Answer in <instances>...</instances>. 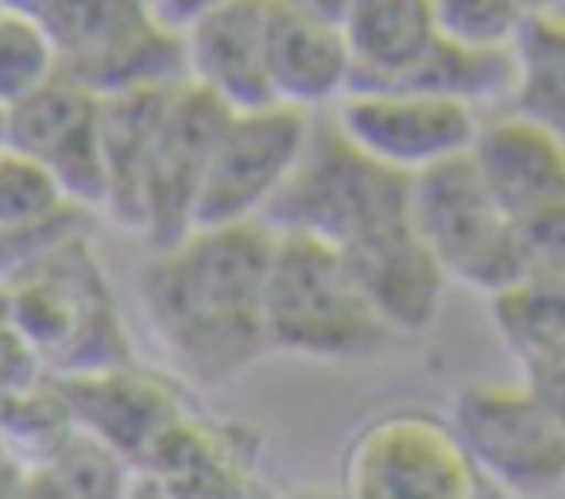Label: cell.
I'll list each match as a JSON object with an SVG mask.
<instances>
[{"instance_id":"6da1fadb","label":"cell","mask_w":565,"mask_h":499,"mask_svg":"<svg viewBox=\"0 0 565 499\" xmlns=\"http://www.w3.org/2000/svg\"><path fill=\"white\" fill-rule=\"evenodd\" d=\"M275 233L264 221L190 229L140 267L136 298L171 368L190 383H233L267 357L264 283Z\"/></svg>"},{"instance_id":"7a4b0ae2","label":"cell","mask_w":565,"mask_h":499,"mask_svg":"<svg viewBox=\"0 0 565 499\" xmlns=\"http://www.w3.org/2000/svg\"><path fill=\"white\" fill-rule=\"evenodd\" d=\"M264 329L271 352L322 364L372 357L392 341L364 302L345 252L307 236H275L264 283Z\"/></svg>"},{"instance_id":"3957f363","label":"cell","mask_w":565,"mask_h":499,"mask_svg":"<svg viewBox=\"0 0 565 499\" xmlns=\"http://www.w3.org/2000/svg\"><path fill=\"white\" fill-rule=\"evenodd\" d=\"M407 221L411 179L372 163L330 125V117H318L307 156L264 213V225L275 236H307L338 252L361 248Z\"/></svg>"},{"instance_id":"277c9868","label":"cell","mask_w":565,"mask_h":499,"mask_svg":"<svg viewBox=\"0 0 565 499\" xmlns=\"http://www.w3.org/2000/svg\"><path fill=\"white\" fill-rule=\"evenodd\" d=\"M4 290L20 333L40 352L51 375H86L132 360L117 298L89 248V236L71 241Z\"/></svg>"},{"instance_id":"5b68a950","label":"cell","mask_w":565,"mask_h":499,"mask_svg":"<svg viewBox=\"0 0 565 499\" xmlns=\"http://www.w3.org/2000/svg\"><path fill=\"white\" fill-rule=\"evenodd\" d=\"M43 24L63 74L97 102L186 86L182 32L156 17L151 0H55Z\"/></svg>"},{"instance_id":"8992f818","label":"cell","mask_w":565,"mask_h":499,"mask_svg":"<svg viewBox=\"0 0 565 499\" xmlns=\"http://www.w3.org/2000/svg\"><path fill=\"white\" fill-rule=\"evenodd\" d=\"M338 491L345 499H480L484 480L449 418L395 406L349 437Z\"/></svg>"},{"instance_id":"52a82bcc","label":"cell","mask_w":565,"mask_h":499,"mask_svg":"<svg viewBox=\"0 0 565 499\" xmlns=\"http://www.w3.org/2000/svg\"><path fill=\"white\" fill-rule=\"evenodd\" d=\"M484 488L511 499H550L565 488V429L523 380L465 383L449 406Z\"/></svg>"},{"instance_id":"ba28073f","label":"cell","mask_w":565,"mask_h":499,"mask_svg":"<svg viewBox=\"0 0 565 499\" xmlns=\"http://www.w3.org/2000/svg\"><path fill=\"white\" fill-rule=\"evenodd\" d=\"M411 229L434 252L449 283L484 298L526 275L515 221L488 198L469 156L411 179Z\"/></svg>"},{"instance_id":"9c48e42d","label":"cell","mask_w":565,"mask_h":499,"mask_svg":"<svg viewBox=\"0 0 565 499\" xmlns=\"http://www.w3.org/2000/svg\"><path fill=\"white\" fill-rule=\"evenodd\" d=\"M318 117L267 105L228 113L213 140L194 202V229H228L264 221L271 202L291 182L315 136Z\"/></svg>"},{"instance_id":"30bf717a","label":"cell","mask_w":565,"mask_h":499,"mask_svg":"<svg viewBox=\"0 0 565 499\" xmlns=\"http://www.w3.org/2000/svg\"><path fill=\"white\" fill-rule=\"evenodd\" d=\"M330 125L356 151L403 179L465 159L477 140L480 117L454 102L411 86L349 89L345 102L330 113Z\"/></svg>"},{"instance_id":"8fae6325","label":"cell","mask_w":565,"mask_h":499,"mask_svg":"<svg viewBox=\"0 0 565 499\" xmlns=\"http://www.w3.org/2000/svg\"><path fill=\"white\" fill-rule=\"evenodd\" d=\"M12 156L43 167L66 205L105 213V151H102V102L78 82L58 74L51 86L9 109Z\"/></svg>"},{"instance_id":"7c38bea8","label":"cell","mask_w":565,"mask_h":499,"mask_svg":"<svg viewBox=\"0 0 565 499\" xmlns=\"http://www.w3.org/2000/svg\"><path fill=\"white\" fill-rule=\"evenodd\" d=\"M82 434L97 437L140 473L163 434L194 411L182 380L140 364H117L86 375H58Z\"/></svg>"},{"instance_id":"4fadbf2b","label":"cell","mask_w":565,"mask_h":499,"mask_svg":"<svg viewBox=\"0 0 565 499\" xmlns=\"http://www.w3.org/2000/svg\"><path fill=\"white\" fill-rule=\"evenodd\" d=\"M225 117L228 109L194 86H179L167 97L140 210V236L151 244V252L182 241L194 229L198 187Z\"/></svg>"},{"instance_id":"5bb4252c","label":"cell","mask_w":565,"mask_h":499,"mask_svg":"<svg viewBox=\"0 0 565 499\" xmlns=\"http://www.w3.org/2000/svg\"><path fill=\"white\" fill-rule=\"evenodd\" d=\"M271 0H233L182 28L186 43V86L228 113L267 109L271 102Z\"/></svg>"},{"instance_id":"9a60e30c","label":"cell","mask_w":565,"mask_h":499,"mask_svg":"<svg viewBox=\"0 0 565 499\" xmlns=\"http://www.w3.org/2000/svg\"><path fill=\"white\" fill-rule=\"evenodd\" d=\"M469 163L508 221H526L565 194V140L515 109L480 117Z\"/></svg>"},{"instance_id":"2e32d148","label":"cell","mask_w":565,"mask_h":499,"mask_svg":"<svg viewBox=\"0 0 565 499\" xmlns=\"http://www.w3.org/2000/svg\"><path fill=\"white\" fill-rule=\"evenodd\" d=\"M345 259L353 267L364 302L372 306L392 341L395 337H423L438 321L449 287H454L434 252L418 241L411 221L345 252Z\"/></svg>"},{"instance_id":"e0dca14e","label":"cell","mask_w":565,"mask_h":499,"mask_svg":"<svg viewBox=\"0 0 565 499\" xmlns=\"http://www.w3.org/2000/svg\"><path fill=\"white\" fill-rule=\"evenodd\" d=\"M259 453L256 426L190 411L167 429L140 473H151L182 499H225L259 476Z\"/></svg>"},{"instance_id":"ac0fdd59","label":"cell","mask_w":565,"mask_h":499,"mask_svg":"<svg viewBox=\"0 0 565 499\" xmlns=\"http://www.w3.org/2000/svg\"><path fill=\"white\" fill-rule=\"evenodd\" d=\"M438 35L430 0H353L341 20L353 89L403 86L430 55Z\"/></svg>"},{"instance_id":"d6986e66","label":"cell","mask_w":565,"mask_h":499,"mask_svg":"<svg viewBox=\"0 0 565 499\" xmlns=\"http://www.w3.org/2000/svg\"><path fill=\"white\" fill-rule=\"evenodd\" d=\"M267 74H271V102L307 117H330L353 89V63L341 28L287 17L279 9L271 24Z\"/></svg>"},{"instance_id":"ffe728a7","label":"cell","mask_w":565,"mask_h":499,"mask_svg":"<svg viewBox=\"0 0 565 499\" xmlns=\"http://www.w3.org/2000/svg\"><path fill=\"white\" fill-rule=\"evenodd\" d=\"M515 47H484V43H461L438 35L430 55L403 86L454 102L480 117L484 109H508L515 97Z\"/></svg>"},{"instance_id":"44dd1931","label":"cell","mask_w":565,"mask_h":499,"mask_svg":"<svg viewBox=\"0 0 565 499\" xmlns=\"http://www.w3.org/2000/svg\"><path fill=\"white\" fill-rule=\"evenodd\" d=\"M488 321L519 364L565 349V275H523L488 298Z\"/></svg>"},{"instance_id":"7402d4cb","label":"cell","mask_w":565,"mask_h":499,"mask_svg":"<svg viewBox=\"0 0 565 499\" xmlns=\"http://www.w3.org/2000/svg\"><path fill=\"white\" fill-rule=\"evenodd\" d=\"M74 434H78V422H74L71 399L58 375H43L0 399V437H4V453L12 465H51Z\"/></svg>"},{"instance_id":"603a6c76","label":"cell","mask_w":565,"mask_h":499,"mask_svg":"<svg viewBox=\"0 0 565 499\" xmlns=\"http://www.w3.org/2000/svg\"><path fill=\"white\" fill-rule=\"evenodd\" d=\"M511 47L519 82L508 109L539 120L565 140V12L526 20Z\"/></svg>"},{"instance_id":"cb8c5ba5","label":"cell","mask_w":565,"mask_h":499,"mask_svg":"<svg viewBox=\"0 0 565 499\" xmlns=\"http://www.w3.org/2000/svg\"><path fill=\"white\" fill-rule=\"evenodd\" d=\"M63 74L47 24L32 17H0V105L28 102Z\"/></svg>"},{"instance_id":"d4e9b609","label":"cell","mask_w":565,"mask_h":499,"mask_svg":"<svg viewBox=\"0 0 565 499\" xmlns=\"http://www.w3.org/2000/svg\"><path fill=\"white\" fill-rule=\"evenodd\" d=\"M47 468L71 499H125L136 476V468L120 453H113L109 445L82 434V429Z\"/></svg>"},{"instance_id":"484cf974","label":"cell","mask_w":565,"mask_h":499,"mask_svg":"<svg viewBox=\"0 0 565 499\" xmlns=\"http://www.w3.org/2000/svg\"><path fill=\"white\" fill-rule=\"evenodd\" d=\"M441 35L484 47H511L523 32L526 12L519 0H430Z\"/></svg>"},{"instance_id":"4316f807","label":"cell","mask_w":565,"mask_h":499,"mask_svg":"<svg viewBox=\"0 0 565 499\" xmlns=\"http://www.w3.org/2000/svg\"><path fill=\"white\" fill-rule=\"evenodd\" d=\"M63 194L55 190V182L47 179V171L20 156L0 159V229H17L28 221H40L47 213L63 210Z\"/></svg>"},{"instance_id":"83f0119b","label":"cell","mask_w":565,"mask_h":499,"mask_svg":"<svg viewBox=\"0 0 565 499\" xmlns=\"http://www.w3.org/2000/svg\"><path fill=\"white\" fill-rule=\"evenodd\" d=\"M526 275H565V194L515 225Z\"/></svg>"},{"instance_id":"f1b7e54d","label":"cell","mask_w":565,"mask_h":499,"mask_svg":"<svg viewBox=\"0 0 565 499\" xmlns=\"http://www.w3.org/2000/svg\"><path fill=\"white\" fill-rule=\"evenodd\" d=\"M519 380L539 395V403L546 406L557 426L565 429V349L523 360V364H519Z\"/></svg>"},{"instance_id":"f546056e","label":"cell","mask_w":565,"mask_h":499,"mask_svg":"<svg viewBox=\"0 0 565 499\" xmlns=\"http://www.w3.org/2000/svg\"><path fill=\"white\" fill-rule=\"evenodd\" d=\"M349 4L353 0H275V9L287 12V17L315 20V24H330V28H341Z\"/></svg>"},{"instance_id":"4dcf8cb0","label":"cell","mask_w":565,"mask_h":499,"mask_svg":"<svg viewBox=\"0 0 565 499\" xmlns=\"http://www.w3.org/2000/svg\"><path fill=\"white\" fill-rule=\"evenodd\" d=\"M151 4H156V17L163 20L167 28L182 32V28H190L198 17L221 9V4H233V0H151Z\"/></svg>"},{"instance_id":"1f68e13d","label":"cell","mask_w":565,"mask_h":499,"mask_svg":"<svg viewBox=\"0 0 565 499\" xmlns=\"http://www.w3.org/2000/svg\"><path fill=\"white\" fill-rule=\"evenodd\" d=\"M125 499H182V496L167 488L163 480H156L151 473H136L132 484H128V496Z\"/></svg>"},{"instance_id":"d6a6232c","label":"cell","mask_w":565,"mask_h":499,"mask_svg":"<svg viewBox=\"0 0 565 499\" xmlns=\"http://www.w3.org/2000/svg\"><path fill=\"white\" fill-rule=\"evenodd\" d=\"M55 0H0V12L4 17H32V20H43L51 12Z\"/></svg>"},{"instance_id":"836d02e7","label":"cell","mask_w":565,"mask_h":499,"mask_svg":"<svg viewBox=\"0 0 565 499\" xmlns=\"http://www.w3.org/2000/svg\"><path fill=\"white\" fill-rule=\"evenodd\" d=\"M0 499H24V468L12 460L0 465Z\"/></svg>"},{"instance_id":"e575fe53","label":"cell","mask_w":565,"mask_h":499,"mask_svg":"<svg viewBox=\"0 0 565 499\" xmlns=\"http://www.w3.org/2000/svg\"><path fill=\"white\" fill-rule=\"evenodd\" d=\"M225 499H287V496H279L275 488H267V484L256 476V480H248V484H241L236 491H228Z\"/></svg>"},{"instance_id":"d590c367","label":"cell","mask_w":565,"mask_h":499,"mask_svg":"<svg viewBox=\"0 0 565 499\" xmlns=\"http://www.w3.org/2000/svg\"><path fill=\"white\" fill-rule=\"evenodd\" d=\"M519 4H523L526 20H534V17H554V12H562L565 0H519Z\"/></svg>"},{"instance_id":"8d00e7d4","label":"cell","mask_w":565,"mask_h":499,"mask_svg":"<svg viewBox=\"0 0 565 499\" xmlns=\"http://www.w3.org/2000/svg\"><path fill=\"white\" fill-rule=\"evenodd\" d=\"M287 499H345L338 488H299V491H291Z\"/></svg>"},{"instance_id":"74e56055","label":"cell","mask_w":565,"mask_h":499,"mask_svg":"<svg viewBox=\"0 0 565 499\" xmlns=\"http://www.w3.org/2000/svg\"><path fill=\"white\" fill-rule=\"evenodd\" d=\"M12 156V132H9V109L0 105V159Z\"/></svg>"},{"instance_id":"f35d334b","label":"cell","mask_w":565,"mask_h":499,"mask_svg":"<svg viewBox=\"0 0 565 499\" xmlns=\"http://www.w3.org/2000/svg\"><path fill=\"white\" fill-rule=\"evenodd\" d=\"M480 499H511V496H503V491H492V488H484V491H480Z\"/></svg>"},{"instance_id":"ab89813d","label":"cell","mask_w":565,"mask_h":499,"mask_svg":"<svg viewBox=\"0 0 565 499\" xmlns=\"http://www.w3.org/2000/svg\"><path fill=\"white\" fill-rule=\"evenodd\" d=\"M4 460H9V453H4V437H0V465H4Z\"/></svg>"},{"instance_id":"60d3db41","label":"cell","mask_w":565,"mask_h":499,"mask_svg":"<svg viewBox=\"0 0 565 499\" xmlns=\"http://www.w3.org/2000/svg\"><path fill=\"white\" fill-rule=\"evenodd\" d=\"M0 17H4V12H0Z\"/></svg>"}]
</instances>
